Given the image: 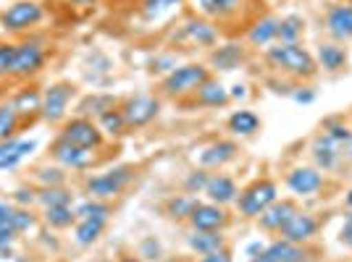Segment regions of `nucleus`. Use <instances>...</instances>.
<instances>
[{
	"label": "nucleus",
	"mask_w": 352,
	"mask_h": 262,
	"mask_svg": "<svg viewBox=\"0 0 352 262\" xmlns=\"http://www.w3.org/2000/svg\"><path fill=\"white\" fill-rule=\"evenodd\" d=\"M45 220H47V226H53V228H69L74 220H76V213L72 210V204L45 207Z\"/></svg>",
	"instance_id": "nucleus-32"
},
{
	"label": "nucleus",
	"mask_w": 352,
	"mask_h": 262,
	"mask_svg": "<svg viewBox=\"0 0 352 262\" xmlns=\"http://www.w3.org/2000/svg\"><path fill=\"white\" fill-rule=\"evenodd\" d=\"M45 63V50L37 43H24L16 45L14 50V60H11V71L14 76H30V73H37Z\"/></svg>",
	"instance_id": "nucleus-12"
},
{
	"label": "nucleus",
	"mask_w": 352,
	"mask_h": 262,
	"mask_svg": "<svg viewBox=\"0 0 352 262\" xmlns=\"http://www.w3.org/2000/svg\"><path fill=\"white\" fill-rule=\"evenodd\" d=\"M37 202H43L45 207L72 204V191H66L63 187H45V189L37 194Z\"/></svg>",
	"instance_id": "nucleus-36"
},
{
	"label": "nucleus",
	"mask_w": 352,
	"mask_h": 262,
	"mask_svg": "<svg viewBox=\"0 0 352 262\" xmlns=\"http://www.w3.org/2000/svg\"><path fill=\"white\" fill-rule=\"evenodd\" d=\"M265 58H268V63L274 69H279L281 73H287L292 79L310 82V79L318 76V63H316V58L300 43L271 45V47H265Z\"/></svg>",
	"instance_id": "nucleus-1"
},
{
	"label": "nucleus",
	"mask_w": 352,
	"mask_h": 262,
	"mask_svg": "<svg viewBox=\"0 0 352 262\" xmlns=\"http://www.w3.org/2000/svg\"><path fill=\"white\" fill-rule=\"evenodd\" d=\"M239 155V147L234 142H229V139H219V142H213V145H208L203 152H200V165L203 168H213V171H219L223 168L226 163H232Z\"/></svg>",
	"instance_id": "nucleus-17"
},
{
	"label": "nucleus",
	"mask_w": 352,
	"mask_h": 262,
	"mask_svg": "<svg viewBox=\"0 0 352 262\" xmlns=\"http://www.w3.org/2000/svg\"><path fill=\"white\" fill-rule=\"evenodd\" d=\"M208 176H210V174H206V171H192V174L187 176V181H184V189H187V194H197V191H206Z\"/></svg>",
	"instance_id": "nucleus-39"
},
{
	"label": "nucleus",
	"mask_w": 352,
	"mask_h": 262,
	"mask_svg": "<svg viewBox=\"0 0 352 262\" xmlns=\"http://www.w3.org/2000/svg\"><path fill=\"white\" fill-rule=\"evenodd\" d=\"M19 118L21 116L16 113L14 102H11V105H0V142H3V139H14Z\"/></svg>",
	"instance_id": "nucleus-35"
},
{
	"label": "nucleus",
	"mask_w": 352,
	"mask_h": 262,
	"mask_svg": "<svg viewBox=\"0 0 352 262\" xmlns=\"http://www.w3.org/2000/svg\"><path fill=\"white\" fill-rule=\"evenodd\" d=\"M14 239H16L14 226H0V257H6V254L11 252V244H14Z\"/></svg>",
	"instance_id": "nucleus-42"
},
{
	"label": "nucleus",
	"mask_w": 352,
	"mask_h": 262,
	"mask_svg": "<svg viewBox=\"0 0 352 262\" xmlns=\"http://www.w3.org/2000/svg\"><path fill=\"white\" fill-rule=\"evenodd\" d=\"M43 16H45V11L40 3H34V0H19L8 11H3L0 21H3V27L8 32H21V29L34 27V24H40Z\"/></svg>",
	"instance_id": "nucleus-5"
},
{
	"label": "nucleus",
	"mask_w": 352,
	"mask_h": 262,
	"mask_svg": "<svg viewBox=\"0 0 352 262\" xmlns=\"http://www.w3.org/2000/svg\"><path fill=\"white\" fill-rule=\"evenodd\" d=\"M11 226H14V231H16V233L30 231L32 226H34V215H32L30 210H14V218H11Z\"/></svg>",
	"instance_id": "nucleus-40"
},
{
	"label": "nucleus",
	"mask_w": 352,
	"mask_h": 262,
	"mask_svg": "<svg viewBox=\"0 0 352 262\" xmlns=\"http://www.w3.org/2000/svg\"><path fill=\"white\" fill-rule=\"evenodd\" d=\"M182 0H145L142 3V11H145L147 19H158V16L168 14L171 8H176Z\"/></svg>",
	"instance_id": "nucleus-38"
},
{
	"label": "nucleus",
	"mask_w": 352,
	"mask_h": 262,
	"mask_svg": "<svg viewBox=\"0 0 352 262\" xmlns=\"http://www.w3.org/2000/svg\"><path fill=\"white\" fill-rule=\"evenodd\" d=\"M310 155H313V163H316V168L323 171V174H334L339 171L344 163H342V152H339V145H334L329 136H323L318 134L316 136V142L310 147Z\"/></svg>",
	"instance_id": "nucleus-13"
},
{
	"label": "nucleus",
	"mask_w": 352,
	"mask_h": 262,
	"mask_svg": "<svg viewBox=\"0 0 352 262\" xmlns=\"http://www.w3.org/2000/svg\"><path fill=\"white\" fill-rule=\"evenodd\" d=\"M197 207V200L190 197V194H184V197H174L171 202L166 204V210H168V215L174 220H190L192 210Z\"/></svg>",
	"instance_id": "nucleus-34"
},
{
	"label": "nucleus",
	"mask_w": 352,
	"mask_h": 262,
	"mask_svg": "<svg viewBox=\"0 0 352 262\" xmlns=\"http://www.w3.org/2000/svg\"><path fill=\"white\" fill-rule=\"evenodd\" d=\"M14 204L11 202H3L0 200V226H11V218H14Z\"/></svg>",
	"instance_id": "nucleus-47"
},
{
	"label": "nucleus",
	"mask_w": 352,
	"mask_h": 262,
	"mask_svg": "<svg viewBox=\"0 0 352 262\" xmlns=\"http://www.w3.org/2000/svg\"><path fill=\"white\" fill-rule=\"evenodd\" d=\"M232 97H234V100H245V97H248V87H245V84H234L232 92H229V100H232Z\"/></svg>",
	"instance_id": "nucleus-52"
},
{
	"label": "nucleus",
	"mask_w": 352,
	"mask_h": 262,
	"mask_svg": "<svg viewBox=\"0 0 352 262\" xmlns=\"http://www.w3.org/2000/svg\"><path fill=\"white\" fill-rule=\"evenodd\" d=\"M318 231H321V220L316 218L313 213L297 210L292 218L284 223V228L279 231V236L287 239V241H292V244H308Z\"/></svg>",
	"instance_id": "nucleus-8"
},
{
	"label": "nucleus",
	"mask_w": 352,
	"mask_h": 262,
	"mask_svg": "<svg viewBox=\"0 0 352 262\" xmlns=\"http://www.w3.org/2000/svg\"><path fill=\"white\" fill-rule=\"evenodd\" d=\"M98 126H100V131L108 134V136H121L124 131L129 129V126H126V118H124V113H121L118 108L105 110L103 116L98 118Z\"/></svg>",
	"instance_id": "nucleus-31"
},
{
	"label": "nucleus",
	"mask_w": 352,
	"mask_h": 262,
	"mask_svg": "<svg viewBox=\"0 0 352 262\" xmlns=\"http://www.w3.org/2000/svg\"><path fill=\"white\" fill-rule=\"evenodd\" d=\"M142 254L153 257V260H158V254H161V247H158V241H153V239H145V241H142Z\"/></svg>",
	"instance_id": "nucleus-48"
},
{
	"label": "nucleus",
	"mask_w": 352,
	"mask_h": 262,
	"mask_svg": "<svg viewBox=\"0 0 352 262\" xmlns=\"http://www.w3.org/2000/svg\"><path fill=\"white\" fill-rule=\"evenodd\" d=\"M34 200H37V194H34V191H27V189L14 191V202H19V204H32Z\"/></svg>",
	"instance_id": "nucleus-49"
},
{
	"label": "nucleus",
	"mask_w": 352,
	"mask_h": 262,
	"mask_svg": "<svg viewBox=\"0 0 352 262\" xmlns=\"http://www.w3.org/2000/svg\"><path fill=\"white\" fill-rule=\"evenodd\" d=\"M118 262H142V260H140V257H132V254H121Z\"/></svg>",
	"instance_id": "nucleus-55"
},
{
	"label": "nucleus",
	"mask_w": 352,
	"mask_h": 262,
	"mask_svg": "<svg viewBox=\"0 0 352 262\" xmlns=\"http://www.w3.org/2000/svg\"><path fill=\"white\" fill-rule=\"evenodd\" d=\"M105 231V220L100 218H85L76 223V228H74V239H76V244H82V247H89V244H95Z\"/></svg>",
	"instance_id": "nucleus-27"
},
{
	"label": "nucleus",
	"mask_w": 352,
	"mask_h": 262,
	"mask_svg": "<svg viewBox=\"0 0 352 262\" xmlns=\"http://www.w3.org/2000/svg\"><path fill=\"white\" fill-rule=\"evenodd\" d=\"M74 213H76V220H85V218L108 220V215H111V207H108L103 200H87V202L79 204Z\"/></svg>",
	"instance_id": "nucleus-33"
},
{
	"label": "nucleus",
	"mask_w": 352,
	"mask_h": 262,
	"mask_svg": "<svg viewBox=\"0 0 352 262\" xmlns=\"http://www.w3.org/2000/svg\"><path fill=\"white\" fill-rule=\"evenodd\" d=\"M34 147H37V142H32V139L30 142H19V147H16L14 152H11L8 158H3V160H0V171H6V168H16V165L24 160Z\"/></svg>",
	"instance_id": "nucleus-37"
},
{
	"label": "nucleus",
	"mask_w": 352,
	"mask_h": 262,
	"mask_svg": "<svg viewBox=\"0 0 352 262\" xmlns=\"http://www.w3.org/2000/svg\"><path fill=\"white\" fill-rule=\"evenodd\" d=\"M339 152H342V163H344V165H352V136L344 145H339Z\"/></svg>",
	"instance_id": "nucleus-51"
},
{
	"label": "nucleus",
	"mask_w": 352,
	"mask_h": 262,
	"mask_svg": "<svg viewBox=\"0 0 352 262\" xmlns=\"http://www.w3.org/2000/svg\"><path fill=\"white\" fill-rule=\"evenodd\" d=\"M53 158H56L60 165H66V168H74V171H85V168H89V165L95 163V150L69 145V142L58 139V142H56V147H53Z\"/></svg>",
	"instance_id": "nucleus-15"
},
{
	"label": "nucleus",
	"mask_w": 352,
	"mask_h": 262,
	"mask_svg": "<svg viewBox=\"0 0 352 262\" xmlns=\"http://www.w3.org/2000/svg\"><path fill=\"white\" fill-rule=\"evenodd\" d=\"M195 95H197V102L206 105V108H221V105L229 102V92H226L223 84L216 82V79H208L206 84L197 89Z\"/></svg>",
	"instance_id": "nucleus-28"
},
{
	"label": "nucleus",
	"mask_w": 352,
	"mask_h": 262,
	"mask_svg": "<svg viewBox=\"0 0 352 262\" xmlns=\"http://www.w3.org/2000/svg\"><path fill=\"white\" fill-rule=\"evenodd\" d=\"M344 204H347V207L352 210V189L347 191V194H344Z\"/></svg>",
	"instance_id": "nucleus-56"
},
{
	"label": "nucleus",
	"mask_w": 352,
	"mask_h": 262,
	"mask_svg": "<svg viewBox=\"0 0 352 262\" xmlns=\"http://www.w3.org/2000/svg\"><path fill=\"white\" fill-rule=\"evenodd\" d=\"M200 262H232V252L223 247L219 252H210V254H203Z\"/></svg>",
	"instance_id": "nucleus-44"
},
{
	"label": "nucleus",
	"mask_w": 352,
	"mask_h": 262,
	"mask_svg": "<svg viewBox=\"0 0 352 262\" xmlns=\"http://www.w3.org/2000/svg\"><path fill=\"white\" fill-rule=\"evenodd\" d=\"M60 139L76 147H87V150H98L103 145V131L98 123H92L89 118H74L60 129Z\"/></svg>",
	"instance_id": "nucleus-6"
},
{
	"label": "nucleus",
	"mask_w": 352,
	"mask_h": 262,
	"mask_svg": "<svg viewBox=\"0 0 352 262\" xmlns=\"http://www.w3.org/2000/svg\"><path fill=\"white\" fill-rule=\"evenodd\" d=\"M14 108L21 118H32L34 113H43V95L37 89H21L16 95Z\"/></svg>",
	"instance_id": "nucleus-29"
},
{
	"label": "nucleus",
	"mask_w": 352,
	"mask_h": 262,
	"mask_svg": "<svg viewBox=\"0 0 352 262\" xmlns=\"http://www.w3.org/2000/svg\"><path fill=\"white\" fill-rule=\"evenodd\" d=\"M323 27L334 43H350L352 40V5L350 3H337L323 16Z\"/></svg>",
	"instance_id": "nucleus-10"
},
{
	"label": "nucleus",
	"mask_w": 352,
	"mask_h": 262,
	"mask_svg": "<svg viewBox=\"0 0 352 262\" xmlns=\"http://www.w3.org/2000/svg\"><path fill=\"white\" fill-rule=\"evenodd\" d=\"M250 262H274V257H271V254H268V252H261V254H255V257H250Z\"/></svg>",
	"instance_id": "nucleus-54"
},
{
	"label": "nucleus",
	"mask_w": 352,
	"mask_h": 262,
	"mask_svg": "<svg viewBox=\"0 0 352 262\" xmlns=\"http://www.w3.org/2000/svg\"><path fill=\"white\" fill-rule=\"evenodd\" d=\"M206 194L210 202L232 204V202H236V197H239V187L234 184V178H229V176L210 174L206 184Z\"/></svg>",
	"instance_id": "nucleus-18"
},
{
	"label": "nucleus",
	"mask_w": 352,
	"mask_h": 262,
	"mask_svg": "<svg viewBox=\"0 0 352 262\" xmlns=\"http://www.w3.org/2000/svg\"><path fill=\"white\" fill-rule=\"evenodd\" d=\"M276 34H279V19L274 16H263L261 21H255V27L250 29L248 40L255 47H271L276 43Z\"/></svg>",
	"instance_id": "nucleus-23"
},
{
	"label": "nucleus",
	"mask_w": 352,
	"mask_h": 262,
	"mask_svg": "<svg viewBox=\"0 0 352 262\" xmlns=\"http://www.w3.org/2000/svg\"><path fill=\"white\" fill-rule=\"evenodd\" d=\"M287 187L297 197H316L318 191L326 187V178L318 168H308V165H297L287 174Z\"/></svg>",
	"instance_id": "nucleus-9"
},
{
	"label": "nucleus",
	"mask_w": 352,
	"mask_h": 262,
	"mask_svg": "<svg viewBox=\"0 0 352 262\" xmlns=\"http://www.w3.org/2000/svg\"><path fill=\"white\" fill-rule=\"evenodd\" d=\"M208 79H210L208 66H203V63H184V66H176L174 71H168L161 89L163 95H168V97H184V95H195Z\"/></svg>",
	"instance_id": "nucleus-2"
},
{
	"label": "nucleus",
	"mask_w": 352,
	"mask_h": 262,
	"mask_svg": "<svg viewBox=\"0 0 352 262\" xmlns=\"http://www.w3.org/2000/svg\"><path fill=\"white\" fill-rule=\"evenodd\" d=\"M305 34V21L300 16H284L279 19V34H276V43L281 45H294L300 43V37Z\"/></svg>",
	"instance_id": "nucleus-30"
},
{
	"label": "nucleus",
	"mask_w": 352,
	"mask_h": 262,
	"mask_svg": "<svg viewBox=\"0 0 352 262\" xmlns=\"http://www.w3.org/2000/svg\"><path fill=\"white\" fill-rule=\"evenodd\" d=\"M121 113L126 118V126L129 129H142L150 121H155L158 113H161V102L150 95H134L129 100L124 102Z\"/></svg>",
	"instance_id": "nucleus-7"
},
{
	"label": "nucleus",
	"mask_w": 352,
	"mask_h": 262,
	"mask_svg": "<svg viewBox=\"0 0 352 262\" xmlns=\"http://www.w3.org/2000/svg\"><path fill=\"white\" fill-rule=\"evenodd\" d=\"M265 252L274 257V262H308V249L305 244H292L287 239H276L271 244H265Z\"/></svg>",
	"instance_id": "nucleus-20"
},
{
	"label": "nucleus",
	"mask_w": 352,
	"mask_h": 262,
	"mask_svg": "<svg viewBox=\"0 0 352 262\" xmlns=\"http://www.w3.org/2000/svg\"><path fill=\"white\" fill-rule=\"evenodd\" d=\"M226 223H229V213L223 210V204L216 202H197L190 215V226L195 231H221Z\"/></svg>",
	"instance_id": "nucleus-11"
},
{
	"label": "nucleus",
	"mask_w": 352,
	"mask_h": 262,
	"mask_svg": "<svg viewBox=\"0 0 352 262\" xmlns=\"http://www.w3.org/2000/svg\"><path fill=\"white\" fill-rule=\"evenodd\" d=\"M16 147H19L16 139H3V142H0V160H3V158H8Z\"/></svg>",
	"instance_id": "nucleus-50"
},
{
	"label": "nucleus",
	"mask_w": 352,
	"mask_h": 262,
	"mask_svg": "<svg viewBox=\"0 0 352 262\" xmlns=\"http://www.w3.org/2000/svg\"><path fill=\"white\" fill-rule=\"evenodd\" d=\"M184 34H187L195 45H203V47H210V45L219 43V32H216V27H213L210 21H206V19H192V21H187V24H184Z\"/></svg>",
	"instance_id": "nucleus-25"
},
{
	"label": "nucleus",
	"mask_w": 352,
	"mask_h": 262,
	"mask_svg": "<svg viewBox=\"0 0 352 262\" xmlns=\"http://www.w3.org/2000/svg\"><path fill=\"white\" fill-rule=\"evenodd\" d=\"M74 95L72 84H53L47 87V92L43 95V118L56 123L60 118L66 116V108H69V100Z\"/></svg>",
	"instance_id": "nucleus-14"
},
{
	"label": "nucleus",
	"mask_w": 352,
	"mask_h": 262,
	"mask_svg": "<svg viewBox=\"0 0 352 262\" xmlns=\"http://www.w3.org/2000/svg\"><path fill=\"white\" fill-rule=\"evenodd\" d=\"M292 100H297V102H313V100H316V92H313L310 87H294Z\"/></svg>",
	"instance_id": "nucleus-46"
},
{
	"label": "nucleus",
	"mask_w": 352,
	"mask_h": 262,
	"mask_svg": "<svg viewBox=\"0 0 352 262\" xmlns=\"http://www.w3.org/2000/svg\"><path fill=\"white\" fill-rule=\"evenodd\" d=\"M134 178V168L132 165H118V168H111L105 174L89 176L87 178V194L89 200H113L121 191L129 187V181Z\"/></svg>",
	"instance_id": "nucleus-4"
},
{
	"label": "nucleus",
	"mask_w": 352,
	"mask_h": 262,
	"mask_svg": "<svg viewBox=\"0 0 352 262\" xmlns=\"http://www.w3.org/2000/svg\"><path fill=\"white\" fill-rule=\"evenodd\" d=\"M339 241L352 249V210L350 215H347V220H344V226H342V231H339Z\"/></svg>",
	"instance_id": "nucleus-45"
},
{
	"label": "nucleus",
	"mask_w": 352,
	"mask_h": 262,
	"mask_svg": "<svg viewBox=\"0 0 352 262\" xmlns=\"http://www.w3.org/2000/svg\"><path fill=\"white\" fill-rule=\"evenodd\" d=\"M187 244L192 252H197L203 257V254H210V252H219L226 247V236L221 231H192L187 236Z\"/></svg>",
	"instance_id": "nucleus-21"
},
{
	"label": "nucleus",
	"mask_w": 352,
	"mask_h": 262,
	"mask_svg": "<svg viewBox=\"0 0 352 262\" xmlns=\"http://www.w3.org/2000/svg\"><path fill=\"white\" fill-rule=\"evenodd\" d=\"M16 45H0V76L11 71V60H14Z\"/></svg>",
	"instance_id": "nucleus-43"
},
{
	"label": "nucleus",
	"mask_w": 352,
	"mask_h": 262,
	"mask_svg": "<svg viewBox=\"0 0 352 262\" xmlns=\"http://www.w3.org/2000/svg\"><path fill=\"white\" fill-rule=\"evenodd\" d=\"M226 126L236 136H252V134H258V129H261V118L255 116L252 110H234L229 116V121H226Z\"/></svg>",
	"instance_id": "nucleus-26"
},
{
	"label": "nucleus",
	"mask_w": 352,
	"mask_h": 262,
	"mask_svg": "<svg viewBox=\"0 0 352 262\" xmlns=\"http://www.w3.org/2000/svg\"><path fill=\"white\" fill-rule=\"evenodd\" d=\"M279 200V189H276V181H271V178H258V181H252L248 189L239 191V197H236V210L245 215V218H255L268 210L271 204Z\"/></svg>",
	"instance_id": "nucleus-3"
},
{
	"label": "nucleus",
	"mask_w": 352,
	"mask_h": 262,
	"mask_svg": "<svg viewBox=\"0 0 352 262\" xmlns=\"http://www.w3.org/2000/svg\"><path fill=\"white\" fill-rule=\"evenodd\" d=\"M72 3H79V5H92V3H98V0H72Z\"/></svg>",
	"instance_id": "nucleus-57"
},
{
	"label": "nucleus",
	"mask_w": 352,
	"mask_h": 262,
	"mask_svg": "<svg viewBox=\"0 0 352 262\" xmlns=\"http://www.w3.org/2000/svg\"><path fill=\"white\" fill-rule=\"evenodd\" d=\"M210 63L221 69V71H234L239 69V63H245V47L242 45H223L219 50H213L210 56Z\"/></svg>",
	"instance_id": "nucleus-24"
},
{
	"label": "nucleus",
	"mask_w": 352,
	"mask_h": 262,
	"mask_svg": "<svg viewBox=\"0 0 352 262\" xmlns=\"http://www.w3.org/2000/svg\"><path fill=\"white\" fill-rule=\"evenodd\" d=\"M37 178H40V181H43L45 187H60V184H63V178H66V176L60 174L58 168H43V171H40V174H37Z\"/></svg>",
	"instance_id": "nucleus-41"
},
{
	"label": "nucleus",
	"mask_w": 352,
	"mask_h": 262,
	"mask_svg": "<svg viewBox=\"0 0 352 262\" xmlns=\"http://www.w3.org/2000/svg\"><path fill=\"white\" fill-rule=\"evenodd\" d=\"M263 249H265L263 241H255V244H250V247H248V257H255V254H261Z\"/></svg>",
	"instance_id": "nucleus-53"
},
{
	"label": "nucleus",
	"mask_w": 352,
	"mask_h": 262,
	"mask_svg": "<svg viewBox=\"0 0 352 262\" xmlns=\"http://www.w3.org/2000/svg\"><path fill=\"white\" fill-rule=\"evenodd\" d=\"M294 213H297L294 200H276L268 210H263V213L258 215V223H261V228H263L265 233H279L281 228H284V223L292 218Z\"/></svg>",
	"instance_id": "nucleus-16"
},
{
	"label": "nucleus",
	"mask_w": 352,
	"mask_h": 262,
	"mask_svg": "<svg viewBox=\"0 0 352 262\" xmlns=\"http://www.w3.org/2000/svg\"><path fill=\"white\" fill-rule=\"evenodd\" d=\"M195 11L206 19H226L239 11L242 0H190Z\"/></svg>",
	"instance_id": "nucleus-22"
},
{
	"label": "nucleus",
	"mask_w": 352,
	"mask_h": 262,
	"mask_svg": "<svg viewBox=\"0 0 352 262\" xmlns=\"http://www.w3.org/2000/svg\"><path fill=\"white\" fill-rule=\"evenodd\" d=\"M316 63L318 69L329 73H337L347 66V50L342 47V43H321L318 45V53H316Z\"/></svg>",
	"instance_id": "nucleus-19"
}]
</instances>
